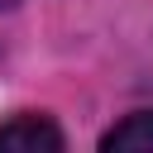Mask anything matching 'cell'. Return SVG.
Returning a JSON list of instances; mask_svg holds the SVG:
<instances>
[{
    "label": "cell",
    "instance_id": "1",
    "mask_svg": "<svg viewBox=\"0 0 153 153\" xmlns=\"http://www.w3.org/2000/svg\"><path fill=\"white\" fill-rule=\"evenodd\" d=\"M0 153H62V129L48 115H14L0 124Z\"/></svg>",
    "mask_w": 153,
    "mask_h": 153
},
{
    "label": "cell",
    "instance_id": "2",
    "mask_svg": "<svg viewBox=\"0 0 153 153\" xmlns=\"http://www.w3.org/2000/svg\"><path fill=\"white\" fill-rule=\"evenodd\" d=\"M105 153H153V115H129L100 139Z\"/></svg>",
    "mask_w": 153,
    "mask_h": 153
},
{
    "label": "cell",
    "instance_id": "3",
    "mask_svg": "<svg viewBox=\"0 0 153 153\" xmlns=\"http://www.w3.org/2000/svg\"><path fill=\"white\" fill-rule=\"evenodd\" d=\"M10 5H14V0H0V10H10Z\"/></svg>",
    "mask_w": 153,
    "mask_h": 153
}]
</instances>
